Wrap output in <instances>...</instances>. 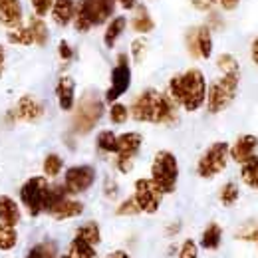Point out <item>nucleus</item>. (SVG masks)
Wrapping results in <instances>:
<instances>
[{
  "label": "nucleus",
  "instance_id": "nucleus-1",
  "mask_svg": "<svg viewBox=\"0 0 258 258\" xmlns=\"http://www.w3.org/2000/svg\"><path fill=\"white\" fill-rule=\"evenodd\" d=\"M131 117L141 123H159V125H169L177 121V103L157 90H145L133 99Z\"/></svg>",
  "mask_w": 258,
  "mask_h": 258
},
{
  "label": "nucleus",
  "instance_id": "nucleus-2",
  "mask_svg": "<svg viewBox=\"0 0 258 258\" xmlns=\"http://www.w3.org/2000/svg\"><path fill=\"white\" fill-rule=\"evenodd\" d=\"M169 97L187 111H197L207 99V80L205 74L191 68L169 80Z\"/></svg>",
  "mask_w": 258,
  "mask_h": 258
},
{
  "label": "nucleus",
  "instance_id": "nucleus-3",
  "mask_svg": "<svg viewBox=\"0 0 258 258\" xmlns=\"http://www.w3.org/2000/svg\"><path fill=\"white\" fill-rule=\"evenodd\" d=\"M115 0H80L76 4L74 14V28L78 32L86 34L92 28L107 24V20L115 12Z\"/></svg>",
  "mask_w": 258,
  "mask_h": 258
},
{
  "label": "nucleus",
  "instance_id": "nucleus-4",
  "mask_svg": "<svg viewBox=\"0 0 258 258\" xmlns=\"http://www.w3.org/2000/svg\"><path fill=\"white\" fill-rule=\"evenodd\" d=\"M101 117H103V99L97 96L96 92H88L80 97V101L74 109L72 129L80 135H86L96 127Z\"/></svg>",
  "mask_w": 258,
  "mask_h": 258
},
{
  "label": "nucleus",
  "instance_id": "nucleus-5",
  "mask_svg": "<svg viewBox=\"0 0 258 258\" xmlns=\"http://www.w3.org/2000/svg\"><path fill=\"white\" fill-rule=\"evenodd\" d=\"M240 74H223L207 88V107L211 113H221L234 101L238 92Z\"/></svg>",
  "mask_w": 258,
  "mask_h": 258
},
{
  "label": "nucleus",
  "instance_id": "nucleus-6",
  "mask_svg": "<svg viewBox=\"0 0 258 258\" xmlns=\"http://www.w3.org/2000/svg\"><path fill=\"white\" fill-rule=\"evenodd\" d=\"M151 181L163 195L173 193L179 181V163L171 151H159L151 165Z\"/></svg>",
  "mask_w": 258,
  "mask_h": 258
},
{
  "label": "nucleus",
  "instance_id": "nucleus-7",
  "mask_svg": "<svg viewBox=\"0 0 258 258\" xmlns=\"http://www.w3.org/2000/svg\"><path fill=\"white\" fill-rule=\"evenodd\" d=\"M50 183L46 177H30L22 187H20V201L24 209L28 211L30 217H38L46 213L48 209V199H50Z\"/></svg>",
  "mask_w": 258,
  "mask_h": 258
},
{
  "label": "nucleus",
  "instance_id": "nucleus-8",
  "mask_svg": "<svg viewBox=\"0 0 258 258\" xmlns=\"http://www.w3.org/2000/svg\"><path fill=\"white\" fill-rule=\"evenodd\" d=\"M228 143L225 141H217V143H213L203 155H201V159L197 163V173H199V177H203V179H213V177H217L221 171H225L226 163H228Z\"/></svg>",
  "mask_w": 258,
  "mask_h": 258
},
{
  "label": "nucleus",
  "instance_id": "nucleus-9",
  "mask_svg": "<svg viewBox=\"0 0 258 258\" xmlns=\"http://www.w3.org/2000/svg\"><path fill=\"white\" fill-rule=\"evenodd\" d=\"M141 143H143V137L137 131H127V133H121L117 137V151H115L117 161H115V165H117L119 173H129L133 169V161L141 149Z\"/></svg>",
  "mask_w": 258,
  "mask_h": 258
},
{
  "label": "nucleus",
  "instance_id": "nucleus-10",
  "mask_svg": "<svg viewBox=\"0 0 258 258\" xmlns=\"http://www.w3.org/2000/svg\"><path fill=\"white\" fill-rule=\"evenodd\" d=\"M94 183H96V169L92 165H74L64 175V189L68 195L86 193Z\"/></svg>",
  "mask_w": 258,
  "mask_h": 258
},
{
  "label": "nucleus",
  "instance_id": "nucleus-11",
  "mask_svg": "<svg viewBox=\"0 0 258 258\" xmlns=\"http://www.w3.org/2000/svg\"><path fill=\"white\" fill-rule=\"evenodd\" d=\"M131 86V66H129V58L125 54L117 56V64L111 70V86L105 92V101H117L123 96Z\"/></svg>",
  "mask_w": 258,
  "mask_h": 258
},
{
  "label": "nucleus",
  "instance_id": "nucleus-12",
  "mask_svg": "<svg viewBox=\"0 0 258 258\" xmlns=\"http://www.w3.org/2000/svg\"><path fill=\"white\" fill-rule=\"evenodd\" d=\"M137 207L141 209V213L153 215L159 211L161 207L163 193L157 189V185L151 179H137L135 181V195H133Z\"/></svg>",
  "mask_w": 258,
  "mask_h": 258
},
{
  "label": "nucleus",
  "instance_id": "nucleus-13",
  "mask_svg": "<svg viewBox=\"0 0 258 258\" xmlns=\"http://www.w3.org/2000/svg\"><path fill=\"white\" fill-rule=\"evenodd\" d=\"M187 50L193 58L209 60L213 54V34L209 26H193L187 32Z\"/></svg>",
  "mask_w": 258,
  "mask_h": 258
},
{
  "label": "nucleus",
  "instance_id": "nucleus-14",
  "mask_svg": "<svg viewBox=\"0 0 258 258\" xmlns=\"http://www.w3.org/2000/svg\"><path fill=\"white\" fill-rule=\"evenodd\" d=\"M14 115L16 119L20 121H26V123H36L44 117V103L40 99H36L34 96H22L18 99L16 107H14Z\"/></svg>",
  "mask_w": 258,
  "mask_h": 258
},
{
  "label": "nucleus",
  "instance_id": "nucleus-15",
  "mask_svg": "<svg viewBox=\"0 0 258 258\" xmlns=\"http://www.w3.org/2000/svg\"><path fill=\"white\" fill-rule=\"evenodd\" d=\"M0 24L6 30L24 24L22 0H0Z\"/></svg>",
  "mask_w": 258,
  "mask_h": 258
},
{
  "label": "nucleus",
  "instance_id": "nucleus-16",
  "mask_svg": "<svg viewBox=\"0 0 258 258\" xmlns=\"http://www.w3.org/2000/svg\"><path fill=\"white\" fill-rule=\"evenodd\" d=\"M84 213V205L80 201H74L70 199L68 195L62 197L60 201H56L50 209H48V215L56 221H68V219H76Z\"/></svg>",
  "mask_w": 258,
  "mask_h": 258
},
{
  "label": "nucleus",
  "instance_id": "nucleus-17",
  "mask_svg": "<svg viewBox=\"0 0 258 258\" xmlns=\"http://www.w3.org/2000/svg\"><path fill=\"white\" fill-rule=\"evenodd\" d=\"M258 147V137L256 135H240L234 145L228 149V155L234 159L236 163H242L248 161L250 157H254V151Z\"/></svg>",
  "mask_w": 258,
  "mask_h": 258
},
{
  "label": "nucleus",
  "instance_id": "nucleus-18",
  "mask_svg": "<svg viewBox=\"0 0 258 258\" xmlns=\"http://www.w3.org/2000/svg\"><path fill=\"white\" fill-rule=\"evenodd\" d=\"M56 97L64 111H72L76 105V82L72 76H60L56 82Z\"/></svg>",
  "mask_w": 258,
  "mask_h": 258
},
{
  "label": "nucleus",
  "instance_id": "nucleus-19",
  "mask_svg": "<svg viewBox=\"0 0 258 258\" xmlns=\"http://www.w3.org/2000/svg\"><path fill=\"white\" fill-rule=\"evenodd\" d=\"M76 0H54L52 4V10H50V16L54 20V24L58 26H68L72 20H74V14H76Z\"/></svg>",
  "mask_w": 258,
  "mask_h": 258
},
{
  "label": "nucleus",
  "instance_id": "nucleus-20",
  "mask_svg": "<svg viewBox=\"0 0 258 258\" xmlns=\"http://www.w3.org/2000/svg\"><path fill=\"white\" fill-rule=\"evenodd\" d=\"M20 221H22V213H20L18 203L8 195H0V223L16 226Z\"/></svg>",
  "mask_w": 258,
  "mask_h": 258
},
{
  "label": "nucleus",
  "instance_id": "nucleus-21",
  "mask_svg": "<svg viewBox=\"0 0 258 258\" xmlns=\"http://www.w3.org/2000/svg\"><path fill=\"white\" fill-rule=\"evenodd\" d=\"M127 28V18L125 16H115V18H109L107 20V26H105V32H103V44L107 48H113L119 40V36L125 32Z\"/></svg>",
  "mask_w": 258,
  "mask_h": 258
},
{
  "label": "nucleus",
  "instance_id": "nucleus-22",
  "mask_svg": "<svg viewBox=\"0 0 258 258\" xmlns=\"http://www.w3.org/2000/svg\"><path fill=\"white\" fill-rule=\"evenodd\" d=\"M129 24L137 34H149L155 28V22H153L147 6H135V12H133Z\"/></svg>",
  "mask_w": 258,
  "mask_h": 258
},
{
  "label": "nucleus",
  "instance_id": "nucleus-23",
  "mask_svg": "<svg viewBox=\"0 0 258 258\" xmlns=\"http://www.w3.org/2000/svg\"><path fill=\"white\" fill-rule=\"evenodd\" d=\"M26 26H28L30 32H32L34 44H36V46H46V44H48V40H50V28H48V24H46V20H44L42 16H36V14H34L32 18L28 20Z\"/></svg>",
  "mask_w": 258,
  "mask_h": 258
},
{
  "label": "nucleus",
  "instance_id": "nucleus-24",
  "mask_svg": "<svg viewBox=\"0 0 258 258\" xmlns=\"http://www.w3.org/2000/svg\"><path fill=\"white\" fill-rule=\"evenodd\" d=\"M221 238H223V228L217 225V223H211V225L203 230L201 246L207 248V250H217L219 244H221Z\"/></svg>",
  "mask_w": 258,
  "mask_h": 258
},
{
  "label": "nucleus",
  "instance_id": "nucleus-25",
  "mask_svg": "<svg viewBox=\"0 0 258 258\" xmlns=\"http://www.w3.org/2000/svg\"><path fill=\"white\" fill-rule=\"evenodd\" d=\"M6 40L10 44H14V46H34L32 32H30V28L26 24H20L16 28H10L6 32Z\"/></svg>",
  "mask_w": 258,
  "mask_h": 258
},
{
  "label": "nucleus",
  "instance_id": "nucleus-26",
  "mask_svg": "<svg viewBox=\"0 0 258 258\" xmlns=\"http://www.w3.org/2000/svg\"><path fill=\"white\" fill-rule=\"evenodd\" d=\"M240 177L242 181L248 185V187H254L258 189V157H250L248 161L242 163V169H240Z\"/></svg>",
  "mask_w": 258,
  "mask_h": 258
},
{
  "label": "nucleus",
  "instance_id": "nucleus-27",
  "mask_svg": "<svg viewBox=\"0 0 258 258\" xmlns=\"http://www.w3.org/2000/svg\"><path fill=\"white\" fill-rule=\"evenodd\" d=\"M76 236H78V238H82V240H86V242H90L92 246H96V244H99V240H101L99 225L94 223V221H90V223L82 225L78 230H76Z\"/></svg>",
  "mask_w": 258,
  "mask_h": 258
},
{
  "label": "nucleus",
  "instance_id": "nucleus-28",
  "mask_svg": "<svg viewBox=\"0 0 258 258\" xmlns=\"http://www.w3.org/2000/svg\"><path fill=\"white\" fill-rule=\"evenodd\" d=\"M70 258H96V248L90 244V242H86V240H82V238H74L72 240V244H70Z\"/></svg>",
  "mask_w": 258,
  "mask_h": 258
},
{
  "label": "nucleus",
  "instance_id": "nucleus-29",
  "mask_svg": "<svg viewBox=\"0 0 258 258\" xmlns=\"http://www.w3.org/2000/svg\"><path fill=\"white\" fill-rule=\"evenodd\" d=\"M97 149L103 151V153H115L117 151V135L109 129H103L97 133Z\"/></svg>",
  "mask_w": 258,
  "mask_h": 258
},
{
  "label": "nucleus",
  "instance_id": "nucleus-30",
  "mask_svg": "<svg viewBox=\"0 0 258 258\" xmlns=\"http://www.w3.org/2000/svg\"><path fill=\"white\" fill-rule=\"evenodd\" d=\"M16 244H18V232L14 230V226H8L0 223V250L8 252Z\"/></svg>",
  "mask_w": 258,
  "mask_h": 258
},
{
  "label": "nucleus",
  "instance_id": "nucleus-31",
  "mask_svg": "<svg viewBox=\"0 0 258 258\" xmlns=\"http://www.w3.org/2000/svg\"><path fill=\"white\" fill-rule=\"evenodd\" d=\"M56 254H58V244L52 240H46L36 244L26 258H56Z\"/></svg>",
  "mask_w": 258,
  "mask_h": 258
},
{
  "label": "nucleus",
  "instance_id": "nucleus-32",
  "mask_svg": "<svg viewBox=\"0 0 258 258\" xmlns=\"http://www.w3.org/2000/svg\"><path fill=\"white\" fill-rule=\"evenodd\" d=\"M62 167H64V161L60 155H56V153L46 155V159H44V175L46 177H52V179L58 177L62 173Z\"/></svg>",
  "mask_w": 258,
  "mask_h": 258
},
{
  "label": "nucleus",
  "instance_id": "nucleus-33",
  "mask_svg": "<svg viewBox=\"0 0 258 258\" xmlns=\"http://www.w3.org/2000/svg\"><path fill=\"white\" fill-rule=\"evenodd\" d=\"M217 66L223 74H240V66L236 62V58L230 54H221L217 58Z\"/></svg>",
  "mask_w": 258,
  "mask_h": 258
},
{
  "label": "nucleus",
  "instance_id": "nucleus-34",
  "mask_svg": "<svg viewBox=\"0 0 258 258\" xmlns=\"http://www.w3.org/2000/svg\"><path fill=\"white\" fill-rule=\"evenodd\" d=\"M147 50H149L147 40H145V38H135V40L131 42V58H133V62H137V64L143 62Z\"/></svg>",
  "mask_w": 258,
  "mask_h": 258
},
{
  "label": "nucleus",
  "instance_id": "nucleus-35",
  "mask_svg": "<svg viewBox=\"0 0 258 258\" xmlns=\"http://www.w3.org/2000/svg\"><path fill=\"white\" fill-rule=\"evenodd\" d=\"M109 117H111V121H113L115 125H121V123L127 121L129 109L123 103H115V101H113V105H111V109H109Z\"/></svg>",
  "mask_w": 258,
  "mask_h": 258
},
{
  "label": "nucleus",
  "instance_id": "nucleus-36",
  "mask_svg": "<svg viewBox=\"0 0 258 258\" xmlns=\"http://www.w3.org/2000/svg\"><path fill=\"white\" fill-rule=\"evenodd\" d=\"M238 201V187L234 183H226L225 187L221 189V203L225 207H230Z\"/></svg>",
  "mask_w": 258,
  "mask_h": 258
},
{
  "label": "nucleus",
  "instance_id": "nucleus-37",
  "mask_svg": "<svg viewBox=\"0 0 258 258\" xmlns=\"http://www.w3.org/2000/svg\"><path fill=\"white\" fill-rule=\"evenodd\" d=\"M119 217H133V215H139L141 213V209L137 207V203H135V199L133 197H129L125 199L119 207H117V211H115Z\"/></svg>",
  "mask_w": 258,
  "mask_h": 258
},
{
  "label": "nucleus",
  "instance_id": "nucleus-38",
  "mask_svg": "<svg viewBox=\"0 0 258 258\" xmlns=\"http://www.w3.org/2000/svg\"><path fill=\"white\" fill-rule=\"evenodd\" d=\"M52 4H54V0H30V6H32L34 14L36 16H42V18L50 14Z\"/></svg>",
  "mask_w": 258,
  "mask_h": 258
},
{
  "label": "nucleus",
  "instance_id": "nucleus-39",
  "mask_svg": "<svg viewBox=\"0 0 258 258\" xmlns=\"http://www.w3.org/2000/svg\"><path fill=\"white\" fill-rule=\"evenodd\" d=\"M179 258H199V250H197V244L195 240H185L181 250H179Z\"/></svg>",
  "mask_w": 258,
  "mask_h": 258
},
{
  "label": "nucleus",
  "instance_id": "nucleus-40",
  "mask_svg": "<svg viewBox=\"0 0 258 258\" xmlns=\"http://www.w3.org/2000/svg\"><path fill=\"white\" fill-rule=\"evenodd\" d=\"M191 4H193V8L201 10V12H209L219 4V0H191Z\"/></svg>",
  "mask_w": 258,
  "mask_h": 258
},
{
  "label": "nucleus",
  "instance_id": "nucleus-41",
  "mask_svg": "<svg viewBox=\"0 0 258 258\" xmlns=\"http://www.w3.org/2000/svg\"><path fill=\"white\" fill-rule=\"evenodd\" d=\"M103 193L107 199H115L117 193H119V189H117V183L113 181V179H105V183H103Z\"/></svg>",
  "mask_w": 258,
  "mask_h": 258
},
{
  "label": "nucleus",
  "instance_id": "nucleus-42",
  "mask_svg": "<svg viewBox=\"0 0 258 258\" xmlns=\"http://www.w3.org/2000/svg\"><path fill=\"white\" fill-rule=\"evenodd\" d=\"M58 54H60L62 60H72V58H74V50H72V46H70L66 40H62V42L58 44Z\"/></svg>",
  "mask_w": 258,
  "mask_h": 258
},
{
  "label": "nucleus",
  "instance_id": "nucleus-43",
  "mask_svg": "<svg viewBox=\"0 0 258 258\" xmlns=\"http://www.w3.org/2000/svg\"><path fill=\"white\" fill-rule=\"evenodd\" d=\"M238 2H240V0H219V4H221L225 10H234V8L238 6Z\"/></svg>",
  "mask_w": 258,
  "mask_h": 258
},
{
  "label": "nucleus",
  "instance_id": "nucleus-44",
  "mask_svg": "<svg viewBox=\"0 0 258 258\" xmlns=\"http://www.w3.org/2000/svg\"><path fill=\"white\" fill-rule=\"evenodd\" d=\"M4 68H6V48L0 44V78L4 74Z\"/></svg>",
  "mask_w": 258,
  "mask_h": 258
},
{
  "label": "nucleus",
  "instance_id": "nucleus-45",
  "mask_svg": "<svg viewBox=\"0 0 258 258\" xmlns=\"http://www.w3.org/2000/svg\"><path fill=\"white\" fill-rule=\"evenodd\" d=\"M250 56H252V62L258 66V36L252 40V46H250Z\"/></svg>",
  "mask_w": 258,
  "mask_h": 258
},
{
  "label": "nucleus",
  "instance_id": "nucleus-46",
  "mask_svg": "<svg viewBox=\"0 0 258 258\" xmlns=\"http://www.w3.org/2000/svg\"><path fill=\"white\" fill-rule=\"evenodd\" d=\"M121 8H125V10H133L135 6H137V0H115Z\"/></svg>",
  "mask_w": 258,
  "mask_h": 258
},
{
  "label": "nucleus",
  "instance_id": "nucleus-47",
  "mask_svg": "<svg viewBox=\"0 0 258 258\" xmlns=\"http://www.w3.org/2000/svg\"><path fill=\"white\" fill-rule=\"evenodd\" d=\"M107 258H131L127 252H123V250H115V252H111Z\"/></svg>",
  "mask_w": 258,
  "mask_h": 258
},
{
  "label": "nucleus",
  "instance_id": "nucleus-48",
  "mask_svg": "<svg viewBox=\"0 0 258 258\" xmlns=\"http://www.w3.org/2000/svg\"><path fill=\"white\" fill-rule=\"evenodd\" d=\"M179 228H181V225H179V223H175L173 226H169V228H167V234H177V232H179Z\"/></svg>",
  "mask_w": 258,
  "mask_h": 258
},
{
  "label": "nucleus",
  "instance_id": "nucleus-49",
  "mask_svg": "<svg viewBox=\"0 0 258 258\" xmlns=\"http://www.w3.org/2000/svg\"><path fill=\"white\" fill-rule=\"evenodd\" d=\"M252 242H256V246H258V228H256V234H254V240Z\"/></svg>",
  "mask_w": 258,
  "mask_h": 258
},
{
  "label": "nucleus",
  "instance_id": "nucleus-50",
  "mask_svg": "<svg viewBox=\"0 0 258 258\" xmlns=\"http://www.w3.org/2000/svg\"><path fill=\"white\" fill-rule=\"evenodd\" d=\"M60 258H70V256H60Z\"/></svg>",
  "mask_w": 258,
  "mask_h": 258
}]
</instances>
